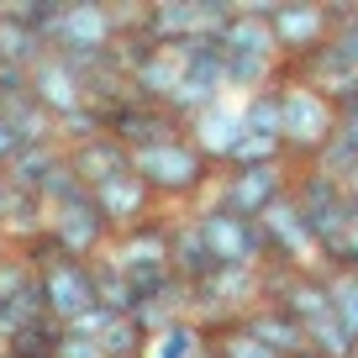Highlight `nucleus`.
<instances>
[{
    "mask_svg": "<svg viewBox=\"0 0 358 358\" xmlns=\"http://www.w3.org/2000/svg\"><path fill=\"white\" fill-rule=\"evenodd\" d=\"M132 174L153 190V201L164 206V211H169V206L195 211V206H201V195L216 185V169L195 153L190 137H169V143L137 148V153H132Z\"/></svg>",
    "mask_w": 358,
    "mask_h": 358,
    "instance_id": "f257e3e1",
    "label": "nucleus"
},
{
    "mask_svg": "<svg viewBox=\"0 0 358 358\" xmlns=\"http://www.w3.org/2000/svg\"><path fill=\"white\" fill-rule=\"evenodd\" d=\"M274 90H280V106H285V158H290V169H306L327 148V137L343 127V116L316 85L290 79V85H274Z\"/></svg>",
    "mask_w": 358,
    "mask_h": 358,
    "instance_id": "f03ea898",
    "label": "nucleus"
},
{
    "mask_svg": "<svg viewBox=\"0 0 358 358\" xmlns=\"http://www.w3.org/2000/svg\"><path fill=\"white\" fill-rule=\"evenodd\" d=\"M290 179H295L290 158L285 164H264V169H232V174L216 179V206L243 216V222H264L290 195Z\"/></svg>",
    "mask_w": 358,
    "mask_h": 358,
    "instance_id": "7ed1b4c3",
    "label": "nucleus"
},
{
    "mask_svg": "<svg viewBox=\"0 0 358 358\" xmlns=\"http://www.w3.org/2000/svg\"><path fill=\"white\" fill-rule=\"evenodd\" d=\"M122 37V22H116L111 6H95V0H69L58 27L48 32V48L64 58H101L116 48Z\"/></svg>",
    "mask_w": 358,
    "mask_h": 358,
    "instance_id": "20e7f679",
    "label": "nucleus"
},
{
    "mask_svg": "<svg viewBox=\"0 0 358 358\" xmlns=\"http://www.w3.org/2000/svg\"><path fill=\"white\" fill-rule=\"evenodd\" d=\"M195 227H201L206 248H211L216 264H237V268H264L268 258V243H264V227L258 222H243V216L222 211V206H201L190 211Z\"/></svg>",
    "mask_w": 358,
    "mask_h": 358,
    "instance_id": "39448f33",
    "label": "nucleus"
},
{
    "mask_svg": "<svg viewBox=\"0 0 358 358\" xmlns=\"http://www.w3.org/2000/svg\"><path fill=\"white\" fill-rule=\"evenodd\" d=\"M48 237L58 243V253L74 258V264H95V258H106V248H111V222L101 216V206H95V195L79 206H64V211L48 216Z\"/></svg>",
    "mask_w": 358,
    "mask_h": 358,
    "instance_id": "423d86ee",
    "label": "nucleus"
},
{
    "mask_svg": "<svg viewBox=\"0 0 358 358\" xmlns=\"http://www.w3.org/2000/svg\"><path fill=\"white\" fill-rule=\"evenodd\" d=\"M274 48H280V64H301L311 58L322 43H332V22H327L322 6L311 0H274Z\"/></svg>",
    "mask_w": 358,
    "mask_h": 358,
    "instance_id": "0eeeda50",
    "label": "nucleus"
},
{
    "mask_svg": "<svg viewBox=\"0 0 358 358\" xmlns=\"http://www.w3.org/2000/svg\"><path fill=\"white\" fill-rule=\"evenodd\" d=\"M43 280V301H48V316L64 327H74L85 311H95L101 306V295H95V264H74V258H58L48 274H37Z\"/></svg>",
    "mask_w": 358,
    "mask_h": 358,
    "instance_id": "6e6552de",
    "label": "nucleus"
},
{
    "mask_svg": "<svg viewBox=\"0 0 358 358\" xmlns=\"http://www.w3.org/2000/svg\"><path fill=\"white\" fill-rule=\"evenodd\" d=\"M174 216L179 211H153L148 222L127 227V232L111 237L106 258L116 268H153V264H169V237H174Z\"/></svg>",
    "mask_w": 358,
    "mask_h": 358,
    "instance_id": "1a4fd4ad",
    "label": "nucleus"
},
{
    "mask_svg": "<svg viewBox=\"0 0 358 358\" xmlns=\"http://www.w3.org/2000/svg\"><path fill=\"white\" fill-rule=\"evenodd\" d=\"M185 137L195 143V153L206 158V164L222 174L227 169V158H232V148L243 143V106H232V101H216L211 111H201L190 127H185Z\"/></svg>",
    "mask_w": 358,
    "mask_h": 358,
    "instance_id": "9d476101",
    "label": "nucleus"
},
{
    "mask_svg": "<svg viewBox=\"0 0 358 358\" xmlns=\"http://www.w3.org/2000/svg\"><path fill=\"white\" fill-rule=\"evenodd\" d=\"M95 206H101V216L111 222V232H127V227H137V222H148L153 211H164V206L153 201V190H148L143 179L127 169V174H116V179H106V185H95Z\"/></svg>",
    "mask_w": 358,
    "mask_h": 358,
    "instance_id": "9b49d317",
    "label": "nucleus"
},
{
    "mask_svg": "<svg viewBox=\"0 0 358 358\" xmlns=\"http://www.w3.org/2000/svg\"><path fill=\"white\" fill-rule=\"evenodd\" d=\"M32 101L43 106L48 116H69V111H79V106H90L85 101V79L74 74V64L69 58H58V53H48L43 64L32 69Z\"/></svg>",
    "mask_w": 358,
    "mask_h": 358,
    "instance_id": "f8f14e48",
    "label": "nucleus"
},
{
    "mask_svg": "<svg viewBox=\"0 0 358 358\" xmlns=\"http://www.w3.org/2000/svg\"><path fill=\"white\" fill-rule=\"evenodd\" d=\"M169 274H174L179 285H190V290H195V285H206V280L216 274L211 248H206L195 216H185V211L174 216V237H169Z\"/></svg>",
    "mask_w": 358,
    "mask_h": 358,
    "instance_id": "ddd939ff",
    "label": "nucleus"
},
{
    "mask_svg": "<svg viewBox=\"0 0 358 358\" xmlns=\"http://www.w3.org/2000/svg\"><path fill=\"white\" fill-rule=\"evenodd\" d=\"M64 158H69V169H74L79 179H85L90 190L95 185H106V179H116V174H127L132 169V148H122L111 132H101L95 143H79V148H64Z\"/></svg>",
    "mask_w": 358,
    "mask_h": 358,
    "instance_id": "4468645a",
    "label": "nucleus"
},
{
    "mask_svg": "<svg viewBox=\"0 0 358 358\" xmlns=\"http://www.w3.org/2000/svg\"><path fill=\"white\" fill-rule=\"evenodd\" d=\"M243 327H248V332H253L274 358H301L306 348H311L306 327L295 322L290 311H280V306H258V311H248V316H243Z\"/></svg>",
    "mask_w": 358,
    "mask_h": 358,
    "instance_id": "2eb2a0df",
    "label": "nucleus"
},
{
    "mask_svg": "<svg viewBox=\"0 0 358 358\" xmlns=\"http://www.w3.org/2000/svg\"><path fill=\"white\" fill-rule=\"evenodd\" d=\"M216 101H227L222 90V69H185V79L174 85V95L164 101V111L174 116L179 127H190L201 111H211Z\"/></svg>",
    "mask_w": 358,
    "mask_h": 358,
    "instance_id": "dca6fc26",
    "label": "nucleus"
},
{
    "mask_svg": "<svg viewBox=\"0 0 358 358\" xmlns=\"http://www.w3.org/2000/svg\"><path fill=\"white\" fill-rule=\"evenodd\" d=\"M179 79H185V64H179V53H169V48H153V53H148L143 64L132 69L127 90H132L143 106H164L169 95H174Z\"/></svg>",
    "mask_w": 358,
    "mask_h": 358,
    "instance_id": "f3484780",
    "label": "nucleus"
},
{
    "mask_svg": "<svg viewBox=\"0 0 358 358\" xmlns=\"http://www.w3.org/2000/svg\"><path fill=\"white\" fill-rule=\"evenodd\" d=\"M69 327L53 322V316H37L32 327H22L16 337H6L0 343V353L6 358H58V343H64Z\"/></svg>",
    "mask_w": 358,
    "mask_h": 358,
    "instance_id": "a211bd4d",
    "label": "nucleus"
},
{
    "mask_svg": "<svg viewBox=\"0 0 358 358\" xmlns=\"http://www.w3.org/2000/svg\"><path fill=\"white\" fill-rule=\"evenodd\" d=\"M222 48L227 53H253V58H274L280 64V48H274V27L258 22V16H232V27L222 32Z\"/></svg>",
    "mask_w": 358,
    "mask_h": 358,
    "instance_id": "6ab92c4d",
    "label": "nucleus"
},
{
    "mask_svg": "<svg viewBox=\"0 0 358 358\" xmlns=\"http://www.w3.org/2000/svg\"><path fill=\"white\" fill-rule=\"evenodd\" d=\"M6 122L16 127L22 148H58V122L37 101H11V106H6Z\"/></svg>",
    "mask_w": 358,
    "mask_h": 358,
    "instance_id": "aec40b11",
    "label": "nucleus"
},
{
    "mask_svg": "<svg viewBox=\"0 0 358 358\" xmlns=\"http://www.w3.org/2000/svg\"><path fill=\"white\" fill-rule=\"evenodd\" d=\"M206 332L185 316V322H174V327H164L158 337H148V348H143V358H201L206 353Z\"/></svg>",
    "mask_w": 358,
    "mask_h": 358,
    "instance_id": "412c9836",
    "label": "nucleus"
},
{
    "mask_svg": "<svg viewBox=\"0 0 358 358\" xmlns=\"http://www.w3.org/2000/svg\"><path fill=\"white\" fill-rule=\"evenodd\" d=\"M243 132L280 137V143H285V106H280V90H274V85L258 90L253 101H243Z\"/></svg>",
    "mask_w": 358,
    "mask_h": 358,
    "instance_id": "4be33fe9",
    "label": "nucleus"
},
{
    "mask_svg": "<svg viewBox=\"0 0 358 358\" xmlns=\"http://www.w3.org/2000/svg\"><path fill=\"white\" fill-rule=\"evenodd\" d=\"M311 169H322V174H332L337 185H348V179L358 174V143H353V137L343 132V127H337V132L327 137V148H322V153L311 158Z\"/></svg>",
    "mask_w": 358,
    "mask_h": 358,
    "instance_id": "5701e85b",
    "label": "nucleus"
},
{
    "mask_svg": "<svg viewBox=\"0 0 358 358\" xmlns=\"http://www.w3.org/2000/svg\"><path fill=\"white\" fill-rule=\"evenodd\" d=\"M264 164H285V143H280V137L243 132V143L232 148V158H227L222 174H232V169H264Z\"/></svg>",
    "mask_w": 358,
    "mask_h": 358,
    "instance_id": "b1692460",
    "label": "nucleus"
},
{
    "mask_svg": "<svg viewBox=\"0 0 358 358\" xmlns=\"http://www.w3.org/2000/svg\"><path fill=\"white\" fill-rule=\"evenodd\" d=\"M143 348H148V332L132 322V316H116V322L101 332V353L106 358H143Z\"/></svg>",
    "mask_w": 358,
    "mask_h": 358,
    "instance_id": "393cba45",
    "label": "nucleus"
},
{
    "mask_svg": "<svg viewBox=\"0 0 358 358\" xmlns=\"http://www.w3.org/2000/svg\"><path fill=\"white\" fill-rule=\"evenodd\" d=\"M327 295H332V316L358 343V274H327Z\"/></svg>",
    "mask_w": 358,
    "mask_h": 358,
    "instance_id": "a878e982",
    "label": "nucleus"
},
{
    "mask_svg": "<svg viewBox=\"0 0 358 358\" xmlns=\"http://www.w3.org/2000/svg\"><path fill=\"white\" fill-rule=\"evenodd\" d=\"M306 337H311V348H316L322 358H353V348H358L337 316H322V322H311V327H306Z\"/></svg>",
    "mask_w": 358,
    "mask_h": 358,
    "instance_id": "bb28decb",
    "label": "nucleus"
},
{
    "mask_svg": "<svg viewBox=\"0 0 358 358\" xmlns=\"http://www.w3.org/2000/svg\"><path fill=\"white\" fill-rule=\"evenodd\" d=\"M211 353H216V358H274L253 332H248V327H232V332L211 337Z\"/></svg>",
    "mask_w": 358,
    "mask_h": 358,
    "instance_id": "cd10ccee",
    "label": "nucleus"
},
{
    "mask_svg": "<svg viewBox=\"0 0 358 358\" xmlns=\"http://www.w3.org/2000/svg\"><path fill=\"white\" fill-rule=\"evenodd\" d=\"M58 358H106V353H101V337L64 332V343H58Z\"/></svg>",
    "mask_w": 358,
    "mask_h": 358,
    "instance_id": "c85d7f7f",
    "label": "nucleus"
},
{
    "mask_svg": "<svg viewBox=\"0 0 358 358\" xmlns=\"http://www.w3.org/2000/svg\"><path fill=\"white\" fill-rule=\"evenodd\" d=\"M16 153H22V137H16V127L0 116V169H11V164H16Z\"/></svg>",
    "mask_w": 358,
    "mask_h": 358,
    "instance_id": "c756f323",
    "label": "nucleus"
},
{
    "mask_svg": "<svg viewBox=\"0 0 358 358\" xmlns=\"http://www.w3.org/2000/svg\"><path fill=\"white\" fill-rule=\"evenodd\" d=\"M11 195H16V190H11V179H6V169H0V222H6V206H11Z\"/></svg>",
    "mask_w": 358,
    "mask_h": 358,
    "instance_id": "7c9ffc66",
    "label": "nucleus"
},
{
    "mask_svg": "<svg viewBox=\"0 0 358 358\" xmlns=\"http://www.w3.org/2000/svg\"><path fill=\"white\" fill-rule=\"evenodd\" d=\"M343 132L358 143V106H348V111H343Z\"/></svg>",
    "mask_w": 358,
    "mask_h": 358,
    "instance_id": "2f4dec72",
    "label": "nucleus"
},
{
    "mask_svg": "<svg viewBox=\"0 0 358 358\" xmlns=\"http://www.w3.org/2000/svg\"><path fill=\"white\" fill-rule=\"evenodd\" d=\"M343 37V48H348V58H353V69H358V32H337Z\"/></svg>",
    "mask_w": 358,
    "mask_h": 358,
    "instance_id": "473e14b6",
    "label": "nucleus"
},
{
    "mask_svg": "<svg viewBox=\"0 0 358 358\" xmlns=\"http://www.w3.org/2000/svg\"><path fill=\"white\" fill-rule=\"evenodd\" d=\"M301 358H322V353H316V348H306V353H301Z\"/></svg>",
    "mask_w": 358,
    "mask_h": 358,
    "instance_id": "72a5a7b5",
    "label": "nucleus"
},
{
    "mask_svg": "<svg viewBox=\"0 0 358 358\" xmlns=\"http://www.w3.org/2000/svg\"><path fill=\"white\" fill-rule=\"evenodd\" d=\"M0 116H6V95H0Z\"/></svg>",
    "mask_w": 358,
    "mask_h": 358,
    "instance_id": "f704fd0d",
    "label": "nucleus"
},
{
    "mask_svg": "<svg viewBox=\"0 0 358 358\" xmlns=\"http://www.w3.org/2000/svg\"><path fill=\"white\" fill-rule=\"evenodd\" d=\"M0 253H6V248H0Z\"/></svg>",
    "mask_w": 358,
    "mask_h": 358,
    "instance_id": "c9c22d12",
    "label": "nucleus"
}]
</instances>
